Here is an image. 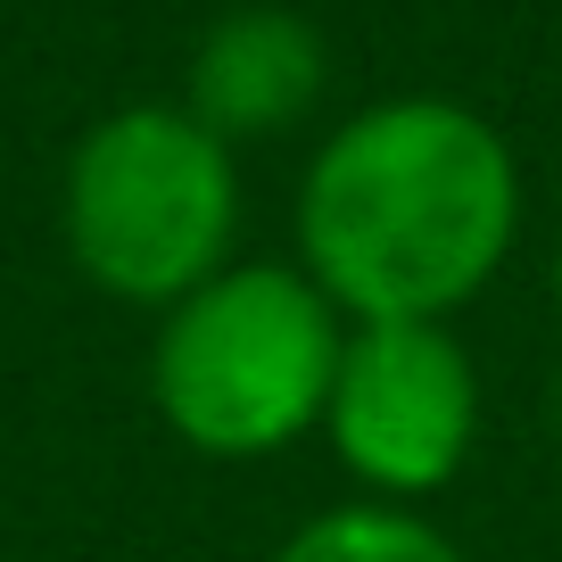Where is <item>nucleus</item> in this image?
<instances>
[{
  "label": "nucleus",
  "mask_w": 562,
  "mask_h": 562,
  "mask_svg": "<svg viewBox=\"0 0 562 562\" xmlns=\"http://www.w3.org/2000/svg\"><path fill=\"white\" fill-rule=\"evenodd\" d=\"M513 232L521 166L456 100L364 108L299 182V257L348 323H447L496 281Z\"/></svg>",
  "instance_id": "obj_1"
},
{
  "label": "nucleus",
  "mask_w": 562,
  "mask_h": 562,
  "mask_svg": "<svg viewBox=\"0 0 562 562\" xmlns=\"http://www.w3.org/2000/svg\"><path fill=\"white\" fill-rule=\"evenodd\" d=\"M348 315L306 265H224L149 339V405L191 456L257 463L323 430Z\"/></svg>",
  "instance_id": "obj_2"
},
{
  "label": "nucleus",
  "mask_w": 562,
  "mask_h": 562,
  "mask_svg": "<svg viewBox=\"0 0 562 562\" xmlns=\"http://www.w3.org/2000/svg\"><path fill=\"white\" fill-rule=\"evenodd\" d=\"M240 175L191 108H116L67 158V257L124 306H182L232 265Z\"/></svg>",
  "instance_id": "obj_3"
},
{
  "label": "nucleus",
  "mask_w": 562,
  "mask_h": 562,
  "mask_svg": "<svg viewBox=\"0 0 562 562\" xmlns=\"http://www.w3.org/2000/svg\"><path fill=\"white\" fill-rule=\"evenodd\" d=\"M323 439L372 505H422L480 439V372L447 323H348Z\"/></svg>",
  "instance_id": "obj_4"
},
{
  "label": "nucleus",
  "mask_w": 562,
  "mask_h": 562,
  "mask_svg": "<svg viewBox=\"0 0 562 562\" xmlns=\"http://www.w3.org/2000/svg\"><path fill=\"white\" fill-rule=\"evenodd\" d=\"M315 100H323V34L299 9H232L207 25L191 58V116L224 149L290 133Z\"/></svg>",
  "instance_id": "obj_5"
},
{
  "label": "nucleus",
  "mask_w": 562,
  "mask_h": 562,
  "mask_svg": "<svg viewBox=\"0 0 562 562\" xmlns=\"http://www.w3.org/2000/svg\"><path fill=\"white\" fill-rule=\"evenodd\" d=\"M273 562H472V554H463L439 521H422L414 505H372V496H356V505H331V513H315V521H299L281 538Z\"/></svg>",
  "instance_id": "obj_6"
},
{
  "label": "nucleus",
  "mask_w": 562,
  "mask_h": 562,
  "mask_svg": "<svg viewBox=\"0 0 562 562\" xmlns=\"http://www.w3.org/2000/svg\"><path fill=\"white\" fill-rule=\"evenodd\" d=\"M546 281H554V306H562V240H554V265H546Z\"/></svg>",
  "instance_id": "obj_7"
},
{
  "label": "nucleus",
  "mask_w": 562,
  "mask_h": 562,
  "mask_svg": "<svg viewBox=\"0 0 562 562\" xmlns=\"http://www.w3.org/2000/svg\"><path fill=\"white\" fill-rule=\"evenodd\" d=\"M554 430H562V372H554Z\"/></svg>",
  "instance_id": "obj_8"
}]
</instances>
